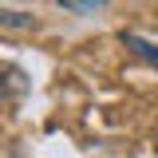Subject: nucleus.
I'll return each instance as SVG.
<instances>
[{
    "label": "nucleus",
    "mask_w": 158,
    "mask_h": 158,
    "mask_svg": "<svg viewBox=\"0 0 158 158\" xmlns=\"http://www.w3.org/2000/svg\"><path fill=\"white\" fill-rule=\"evenodd\" d=\"M0 99H4V79H0Z\"/></svg>",
    "instance_id": "obj_4"
},
{
    "label": "nucleus",
    "mask_w": 158,
    "mask_h": 158,
    "mask_svg": "<svg viewBox=\"0 0 158 158\" xmlns=\"http://www.w3.org/2000/svg\"><path fill=\"white\" fill-rule=\"evenodd\" d=\"M123 44H127L135 56H142V59H150V63H158V40H146V36H138V32H123Z\"/></svg>",
    "instance_id": "obj_1"
},
{
    "label": "nucleus",
    "mask_w": 158,
    "mask_h": 158,
    "mask_svg": "<svg viewBox=\"0 0 158 158\" xmlns=\"http://www.w3.org/2000/svg\"><path fill=\"white\" fill-rule=\"evenodd\" d=\"M107 0H59V8H67V12H79V16H87V12H99Z\"/></svg>",
    "instance_id": "obj_2"
},
{
    "label": "nucleus",
    "mask_w": 158,
    "mask_h": 158,
    "mask_svg": "<svg viewBox=\"0 0 158 158\" xmlns=\"http://www.w3.org/2000/svg\"><path fill=\"white\" fill-rule=\"evenodd\" d=\"M0 24H4V28H32L36 20L28 16V12H4V8H0Z\"/></svg>",
    "instance_id": "obj_3"
}]
</instances>
